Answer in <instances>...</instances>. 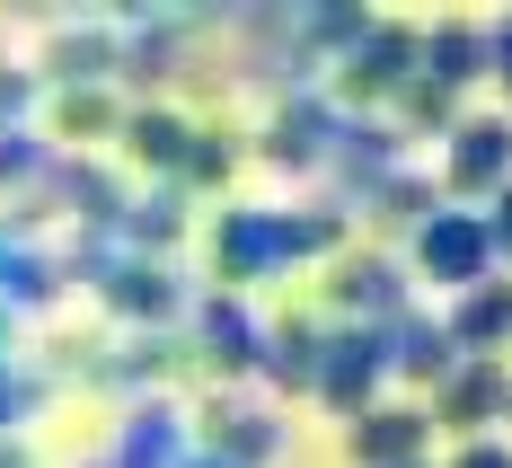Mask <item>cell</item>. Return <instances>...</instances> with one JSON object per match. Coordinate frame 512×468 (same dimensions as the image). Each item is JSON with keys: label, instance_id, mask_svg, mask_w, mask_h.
I'll return each mask as SVG.
<instances>
[{"label": "cell", "instance_id": "obj_1", "mask_svg": "<svg viewBox=\"0 0 512 468\" xmlns=\"http://www.w3.org/2000/svg\"><path fill=\"white\" fill-rule=\"evenodd\" d=\"M424 257L442 265V274H460V265H477V257H486V230H477V221H442V230L424 239Z\"/></svg>", "mask_w": 512, "mask_h": 468}, {"label": "cell", "instance_id": "obj_2", "mask_svg": "<svg viewBox=\"0 0 512 468\" xmlns=\"http://www.w3.org/2000/svg\"><path fill=\"white\" fill-rule=\"evenodd\" d=\"M504 151H512L504 124H468V133H460V177H468V186H477V177H495V168H504Z\"/></svg>", "mask_w": 512, "mask_h": 468}, {"label": "cell", "instance_id": "obj_3", "mask_svg": "<svg viewBox=\"0 0 512 468\" xmlns=\"http://www.w3.org/2000/svg\"><path fill=\"white\" fill-rule=\"evenodd\" d=\"M415 433H424L415 416H380L371 433H362V451H371V460H398V451H415Z\"/></svg>", "mask_w": 512, "mask_h": 468}, {"label": "cell", "instance_id": "obj_4", "mask_svg": "<svg viewBox=\"0 0 512 468\" xmlns=\"http://www.w3.org/2000/svg\"><path fill=\"white\" fill-rule=\"evenodd\" d=\"M433 62H442V80H468V62H477V36H468V27H451V36L433 45Z\"/></svg>", "mask_w": 512, "mask_h": 468}, {"label": "cell", "instance_id": "obj_5", "mask_svg": "<svg viewBox=\"0 0 512 468\" xmlns=\"http://www.w3.org/2000/svg\"><path fill=\"white\" fill-rule=\"evenodd\" d=\"M495 398H504V380H495V371H468V380H460V398H451V407H460V416H486Z\"/></svg>", "mask_w": 512, "mask_h": 468}, {"label": "cell", "instance_id": "obj_6", "mask_svg": "<svg viewBox=\"0 0 512 468\" xmlns=\"http://www.w3.org/2000/svg\"><path fill=\"white\" fill-rule=\"evenodd\" d=\"M460 468H512V460H504V451H468Z\"/></svg>", "mask_w": 512, "mask_h": 468}, {"label": "cell", "instance_id": "obj_7", "mask_svg": "<svg viewBox=\"0 0 512 468\" xmlns=\"http://www.w3.org/2000/svg\"><path fill=\"white\" fill-rule=\"evenodd\" d=\"M504 239H512V204H504Z\"/></svg>", "mask_w": 512, "mask_h": 468}, {"label": "cell", "instance_id": "obj_8", "mask_svg": "<svg viewBox=\"0 0 512 468\" xmlns=\"http://www.w3.org/2000/svg\"><path fill=\"white\" fill-rule=\"evenodd\" d=\"M504 53H512V36H504ZM504 80H512V71H504Z\"/></svg>", "mask_w": 512, "mask_h": 468}]
</instances>
